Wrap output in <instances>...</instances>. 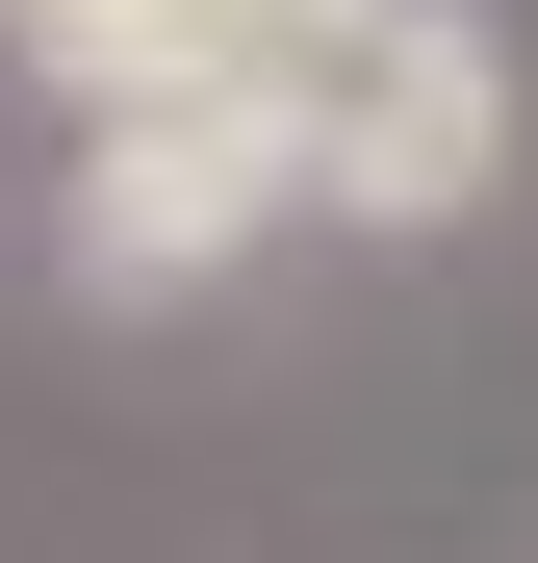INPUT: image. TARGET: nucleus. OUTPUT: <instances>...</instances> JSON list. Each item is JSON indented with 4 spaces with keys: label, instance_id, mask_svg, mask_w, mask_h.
I'll return each mask as SVG.
<instances>
[{
    "label": "nucleus",
    "instance_id": "obj_3",
    "mask_svg": "<svg viewBox=\"0 0 538 563\" xmlns=\"http://www.w3.org/2000/svg\"><path fill=\"white\" fill-rule=\"evenodd\" d=\"M0 77H26L52 154H77V129H129V103H206V0H0Z\"/></svg>",
    "mask_w": 538,
    "mask_h": 563
},
{
    "label": "nucleus",
    "instance_id": "obj_1",
    "mask_svg": "<svg viewBox=\"0 0 538 563\" xmlns=\"http://www.w3.org/2000/svg\"><path fill=\"white\" fill-rule=\"evenodd\" d=\"M206 103L308 179V231H462L513 179V26L487 0H206Z\"/></svg>",
    "mask_w": 538,
    "mask_h": 563
},
{
    "label": "nucleus",
    "instance_id": "obj_2",
    "mask_svg": "<svg viewBox=\"0 0 538 563\" xmlns=\"http://www.w3.org/2000/svg\"><path fill=\"white\" fill-rule=\"evenodd\" d=\"M256 231H308V179L256 154L231 103H129V129L52 154V282H77V308H206Z\"/></svg>",
    "mask_w": 538,
    "mask_h": 563
}]
</instances>
